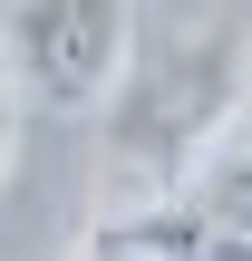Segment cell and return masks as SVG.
I'll return each mask as SVG.
<instances>
[{
    "instance_id": "obj_3",
    "label": "cell",
    "mask_w": 252,
    "mask_h": 261,
    "mask_svg": "<svg viewBox=\"0 0 252 261\" xmlns=\"http://www.w3.org/2000/svg\"><path fill=\"white\" fill-rule=\"evenodd\" d=\"M10 165H19V77L0 58V184H10Z\"/></svg>"
},
{
    "instance_id": "obj_4",
    "label": "cell",
    "mask_w": 252,
    "mask_h": 261,
    "mask_svg": "<svg viewBox=\"0 0 252 261\" xmlns=\"http://www.w3.org/2000/svg\"><path fill=\"white\" fill-rule=\"evenodd\" d=\"M87 261H155V252H136L126 232H97V242H87Z\"/></svg>"
},
{
    "instance_id": "obj_1",
    "label": "cell",
    "mask_w": 252,
    "mask_h": 261,
    "mask_svg": "<svg viewBox=\"0 0 252 261\" xmlns=\"http://www.w3.org/2000/svg\"><path fill=\"white\" fill-rule=\"evenodd\" d=\"M0 58L19 77V107L97 116L136 77V0H10Z\"/></svg>"
},
{
    "instance_id": "obj_2",
    "label": "cell",
    "mask_w": 252,
    "mask_h": 261,
    "mask_svg": "<svg viewBox=\"0 0 252 261\" xmlns=\"http://www.w3.org/2000/svg\"><path fill=\"white\" fill-rule=\"evenodd\" d=\"M243 107H252V58L243 48H194V58L155 68V77L126 97L117 155H126V174L185 194V184H194V155L223 145V136L243 126Z\"/></svg>"
}]
</instances>
